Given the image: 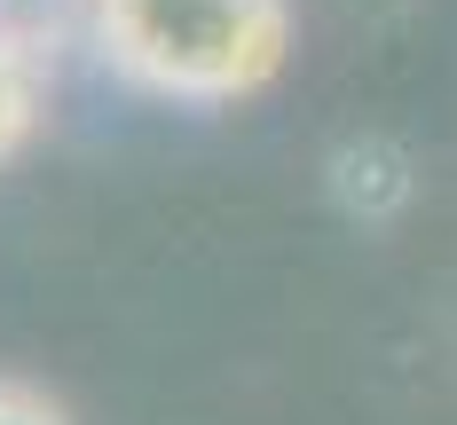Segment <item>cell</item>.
I'll return each mask as SVG.
<instances>
[{
	"label": "cell",
	"mask_w": 457,
	"mask_h": 425,
	"mask_svg": "<svg viewBox=\"0 0 457 425\" xmlns=\"http://www.w3.org/2000/svg\"><path fill=\"white\" fill-rule=\"evenodd\" d=\"M87 32L158 102H245L292 55V0H87Z\"/></svg>",
	"instance_id": "6da1fadb"
},
{
	"label": "cell",
	"mask_w": 457,
	"mask_h": 425,
	"mask_svg": "<svg viewBox=\"0 0 457 425\" xmlns=\"http://www.w3.org/2000/svg\"><path fill=\"white\" fill-rule=\"evenodd\" d=\"M40 127H47V71L32 55V40L0 24V166L24 158L40 142Z\"/></svg>",
	"instance_id": "7a4b0ae2"
},
{
	"label": "cell",
	"mask_w": 457,
	"mask_h": 425,
	"mask_svg": "<svg viewBox=\"0 0 457 425\" xmlns=\"http://www.w3.org/2000/svg\"><path fill=\"white\" fill-rule=\"evenodd\" d=\"M0 425H71V418H63L55 394L24 386V378H0Z\"/></svg>",
	"instance_id": "3957f363"
}]
</instances>
